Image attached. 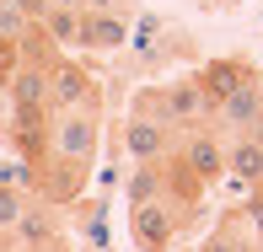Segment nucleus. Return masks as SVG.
<instances>
[{
	"mask_svg": "<svg viewBox=\"0 0 263 252\" xmlns=\"http://www.w3.org/2000/svg\"><path fill=\"white\" fill-rule=\"evenodd\" d=\"M81 183H86V166L59 161V156H54V166L38 177V193H43V204H70V199L81 193Z\"/></svg>",
	"mask_w": 263,
	"mask_h": 252,
	"instance_id": "obj_13",
	"label": "nucleus"
},
{
	"mask_svg": "<svg viewBox=\"0 0 263 252\" xmlns=\"http://www.w3.org/2000/svg\"><path fill=\"white\" fill-rule=\"evenodd\" d=\"M124 193H129V209H140V204L161 199V161L135 166V172H129V183H124Z\"/></svg>",
	"mask_w": 263,
	"mask_h": 252,
	"instance_id": "obj_15",
	"label": "nucleus"
},
{
	"mask_svg": "<svg viewBox=\"0 0 263 252\" xmlns=\"http://www.w3.org/2000/svg\"><path fill=\"white\" fill-rule=\"evenodd\" d=\"M49 6H65V11H86V0H49Z\"/></svg>",
	"mask_w": 263,
	"mask_h": 252,
	"instance_id": "obj_22",
	"label": "nucleus"
},
{
	"mask_svg": "<svg viewBox=\"0 0 263 252\" xmlns=\"http://www.w3.org/2000/svg\"><path fill=\"white\" fill-rule=\"evenodd\" d=\"M258 252H263V231H258Z\"/></svg>",
	"mask_w": 263,
	"mask_h": 252,
	"instance_id": "obj_23",
	"label": "nucleus"
},
{
	"mask_svg": "<svg viewBox=\"0 0 263 252\" xmlns=\"http://www.w3.org/2000/svg\"><path fill=\"white\" fill-rule=\"evenodd\" d=\"M215 118H220L226 129H236V134H253V140H263V86H258V81L236 86L231 97L215 107Z\"/></svg>",
	"mask_w": 263,
	"mask_h": 252,
	"instance_id": "obj_5",
	"label": "nucleus"
},
{
	"mask_svg": "<svg viewBox=\"0 0 263 252\" xmlns=\"http://www.w3.org/2000/svg\"><path fill=\"white\" fill-rule=\"evenodd\" d=\"M199 193H204V183H199V177L183 166V156H172V161L161 156V199L177 204V209H194Z\"/></svg>",
	"mask_w": 263,
	"mask_h": 252,
	"instance_id": "obj_11",
	"label": "nucleus"
},
{
	"mask_svg": "<svg viewBox=\"0 0 263 252\" xmlns=\"http://www.w3.org/2000/svg\"><path fill=\"white\" fill-rule=\"evenodd\" d=\"M16 242H22V247H43V242H54V215H49V209H22V220H16Z\"/></svg>",
	"mask_w": 263,
	"mask_h": 252,
	"instance_id": "obj_16",
	"label": "nucleus"
},
{
	"mask_svg": "<svg viewBox=\"0 0 263 252\" xmlns=\"http://www.w3.org/2000/svg\"><path fill=\"white\" fill-rule=\"evenodd\" d=\"M11 113H49V70L43 65H16L6 75Z\"/></svg>",
	"mask_w": 263,
	"mask_h": 252,
	"instance_id": "obj_7",
	"label": "nucleus"
},
{
	"mask_svg": "<svg viewBox=\"0 0 263 252\" xmlns=\"http://www.w3.org/2000/svg\"><path fill=\"white\" fill-rule=\"evenodd\" d=\"M199 252H247V247L236 242V231H231V225H220V231H215V236H210V242L199 247Z\"/></svg>",
	"mask_w": 263,
	"mask_h": 252,
	"instance_id": "obj_19",
	"label": "nucleus"
},
{
	"mask_svg": "<svg viewBox=\"0 0 263 252\" xmlns=\"http://www.w3.org/2000/svg\"><path fill=\"white\" fill-rule=\"evenodd\" d=\"M129 43V22L118 11H81V49H97V54H113Z\"/></svg>",
	"mask_w": 263,
	"mask_h": 252,
	"instance_id": "obj_9",
	"label": "nucleus"
},
{
	"mask_svg": "<svg viewBox=\"0 0 263 252\" xmlns=\"http://www.w3.org/2000/svg\"><path fill=\"white\" fill-rule=\"evenodd\" d=\"M226 177H236L247 188H263V140L236 134V145L226 150Z\"/></svg>",
	"mask_w": 263,
	"mask_h": 252,
	"instance_id": "obj_12",
	"label": "nucleus"
},
{
	"mask_svg": "<svg viewBox=\"0 0 263 252\" xmlns=\"http://www.w3.org/2000/svg\"><path fill=\"white\" fill-rule=\"evenodd\" d=\"M76 107L97 113V81L70 59H54L49 65V113H76Z\"/></svg>",
	"mask_w": 263,
	"mask_h": 252,
	"instance_id": "obj_3",
	"label": "nucleus"
},
{
	"mask_svg": "<svg viewBox=\"0 0 263 252\" xmlns=\"http://www.w3.org/2000/svg\"><path fill=\"white\" fill-rule=\"evenodd\" d=\"M177 204H166V199H151V204H140V209H129V231H135V242L145 247V252H166L172 247V236H177Z\"/></svg>",
	"mask_w": 263,
	"mask_h": 252,
	"instance_id": "obj_4",
	"label": "nucleus"
},
{
	"mask_svg": "<svg viewBox=\"0 0 263 252\" xmlns=\"http://www.w3.org/2000/svg\"><path fill=\"white\" fill-rule=\"evenodd\" d=\"M140 113L166 124V129H183V124L215 118V107H210L204 91H199V81H172V86H161V91H145V97H140Z\"/></svg>",
	"mask_w": 263,
	"mask_h": 252,
	"instance_id": "obj_1",
	"label": "nucleus"
},
{
	"mask_svg": "<svg viewBox=\"0 0 263 252\" xmlns=\"http://www.w3.org/2000/svg\"><path fill=\"white\" fill-rule=\"evenodd\" d=\"M22 209H27V204H22V193L0 183V236H16V220H22Z\"/></svg>",
	"mask_w": 263,
	"mask_h": 252,
	"instance_id": "obj_18",
	"label": "nucleus"
},
{
	"mask_svg": "<svg viewBox=\"0 0 263 252\" xmlns=\"http://www.w3.org/2000/svg\"><path fill=\"white\" fill-rule=\"evenodd\" d=\"M194 81H199V91L210 97V107H220L236 86H247V81H258V75H253V65H242V59H210Z\"/></svg>",
	"mask_w": 263,
	"mask_h": 252,
	"instance_id": "obj_8",
	"label": "nucleus"
},
{
	"mask_svg": "<svg viewBox=\"0 0 263 252\" xmlns=\"http://www.w3.org/2000/svg\"><path fill=\"white\" fill-rule=\"evenodd\" d=\"M38 27L49 32L54 49H81V11H65V6H49L38 16Z\"/></svg>",
	"mask_w": 263,
	"mask_h": 252,
	"instance_id": "obj_14",
	"label": "nucleus"
},
{
	"mask_svg": "<svg viewBox=\"0 0 263 252\" xmlns=\"http://www.w3.org/2000/svg\"><path fill=\"white\" fill-rule=\"evenodd\" d=\"M86 11H118V0H86Z\"/></svg>",
	"mask_w": 263,
	"mask_h": 252,
	"instance_id": "obj_21",
	"label": "nucleus"
},
{
	"mask_svg": "<svg viewBox=\"0 0 263 252\" xmlns=\"http://www.w3.org/2000/svg\"><path fill=\"white\" fill-rule=\"evenodd\" d=\"M6 113H11V91H6V75H0V124H6Z\"/></svg>",
	"mask_w": 263,
	"mask_h": 252,
	"instance_id": "obj_20",
	"label": "nucleus"
},
{
	"mask_svg": "<svg viewBox=\"0 0 263 252\" xmlns=\"http://www.w3.org/2000/svg\"><path fill=\"white\" fill-rule=\"evenodd\" d=\"M27 27H32L27 6H22V0H0V38H6V43H16Z\"/></svg>",
	"mask_w": 263,
	"mask_h": 252,
	"instance_id": "obj_17",
	"label": "nucleus"
},
{
	"mask_svg": "<svg viewBox=\"0 0 263 252\" xmlns=\"http://www.w3.org/2000/svg\"><path fill=\"white\" fill-rule=\"evenodd\" d=\"M49 156L76 161V166H91V156H97V113H86V107L54 113V124H49Z\"/></svg>",
	"mask_w": 263,
	"mask_h": 252,
	"instance_id": "obj_2",
	"label": "nucleus"
},
{
	"mask_svg": "<svg viewBox=\"0 0 263 252\" xmlns=\"http://www.w3.org/2000/svg\"><path fill=\"white\" fill-rule=\"evenodd\" d=\"M183 166H188L204 188L220 183V177H226V145H220L215 134H194V140L183 145Z\"/></svg>",
	"mask_w": 263,
	"mask_h": 252,
	"instance_id": "obj_10",
	"label": "nucleus"
},
{
	"mask_svg": "<svg viewBox=\"0 0 263 252\" xmlns=\"http://www.w3.org/2000/svg\"><path fill=\"white\" fill-rule=\"evenodd\" d=\"M166 145H172V129H166V124H156V118L135 113V118L124 124V156H129L135 166L161 161V156H166Z\"/></svg>",
	"mask_w": 263,
	"mask_h": 252,
	"instance_id": "obj_6",
	"label": "nucleus"
}]
</instances>
